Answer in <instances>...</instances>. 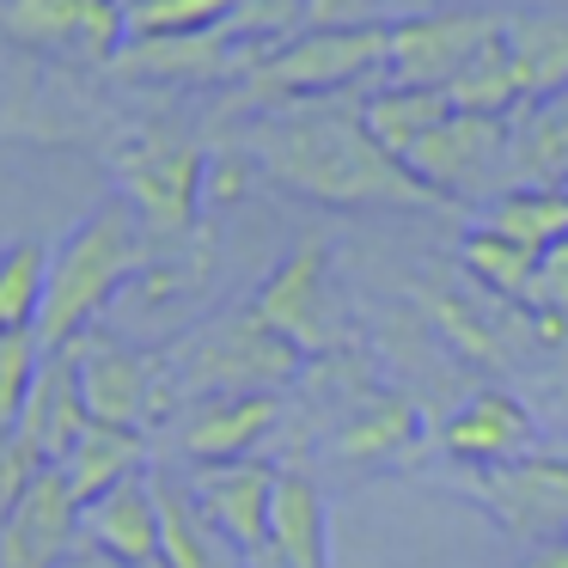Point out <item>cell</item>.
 <instances>
[{"mask_svg": "<svg viewBox=\"0 0 568 568\" xmlns=\"http://www.w3.org/2000/svg\"><path fill=\"white\" fill-rule=\"evenodd\" d=\"M519 568H568V538H550V544H531L519 556Z\"/></svg>", "mask_w": 568, "mask_h": 568, "instance_id": "obj_34", "label": "cell"}, {"mask_svg": "<svg viewBox=\"0 0 568 568\" xmlns=\"http://www.w3.org/2000/svg\"><path fill=\"white\" fill-rule=\"evenodd\" d=\"M0 31L19 50L74 55V62L111 68L129 43L123 0H0Z\"/></svg>", "mask_w": 568, "mask_h": 568, "instance_id": "obj_10", "label": "cell"}, {"mask_svg": "<svg viewBox=\"0 0 568 568\" xmlns=\"http://www.w3.org/2000/svg\"><path fill=\"white\" fill-rule=\"evenodd\" d=\"M385 0H306V31H367Z\"/></svg>", "mask_w": 568, "mask_h": 568, "instance_id": "obj_32", "label": "cell"}, {"mask_svg": "<svg viewBox=\"0 0 568 568\" xmlns=\"http://www.w3.org/2000/svg\"><path fill=\"white\" fill-rule=\"evenodd\" d=\"M507 55L519 68L526 104L568 87V13H507Z\"/></svg>", "mask_w": 568, "mask_h": 568, "instance_id": "obj_23", "label": "cell"}, {"mask_svg": "<svg viewBox=\"0 0 568 568\" xmlns=\"http://www.w3.org/2000/svg\"><path fill=\"white\" fill-rule=\"evenodd\" d=\"M239 148L251 172H263L275 190L324 202V209H446L434 190L409 178L404 160H392L367 135L361 104L306 99L251 111Z\"/></svg>", "mask_w": 568, "mask_h": 568, "instance_id": "obj_1", "label": "cell"}, {"mask_svg": "<svg viewBox=\"0 0 568 568\" xmlns=\"http://www.w3.org/2000/svg\"><path fill=\"white\" fill-rule=\"evenodd\" d=\"M306 355L270 331L257 312H226L190 331L160 355L165 404H196V397H275L282 385L300 379Z\"/></svg>", "mask_w": 568, "mask_h": 568, "instance_id": "obj_3", "label": "cell"}, {"mask_svg": "<svg viewBox=\"0 0 568 568\" xmlns=\"http://www.w3.org/2000/svg\"><path fill=\"white\" fill-rule=\"evenodd\" d=\"M38 470L43 465H31V453L19 446V434H0V526H7V514L19 507V495L31 489Z\"/></svg>", "mask_w": 568, "mask_h": 568, "instance_id": "obj_33", "label": "cell"}, {"mask_svg": "<svg viewBox=\"0 0 568 568\" xmlns=\"http://www.w3.org/2000/svg\"><path fill=\"white\" fill-rule=\"evenodd\" d=\"M80 531L92 538V550H104L111 562L123 568H160V495H153V477L116 483L104 501L87 507Z\"/></svg>", "mask_w": 568, "mask_h": 568, "instance_id": "obj_17", "label": "cell"}, {"mask_svg": "<svg viewBox=\"0 0 568 568\" xmlns=\"http://www.w3.org/2000/svg\"><path fill=\"white\" fill-rule=\"evenodd\" d=\"M87 428H92V409H87V392H80V355L55 348V355H43L38 379H31L26 416H19V446L31 453V465L50 470L74 453Z\"/></svg>", "mask_w": 568, "mask_h": 568, "instance_id": "obj_15", "label": "cell"}, {"mask_svg": "<svg viewBox=\"0 0 568 568\" xmlns=\"http://www.w3.org/2000/svg\"><path fill=\"white\" fill-rule=\"evenodd\" d=\"M80 355V392H87L92 422H111V428H148L160 422L165 409V379H160V355H135L129 343L116 336H80L74 343Z\"/></svg>", "mask_w": 568, "mask_h": 568, "instance_id": "obj_13", "label": "cell"}, {"mask_svg": "<svg viewBox=\"0 0 568 568\" xmlns=\"http://www.w3.org/2000/svg\"><path fill=\"white\" fill-rule=\"evenodd\" d=\"M275 477L282 470L263 458H233V465H196L190 470V501L214 526V538L257 568L270 556V514H275Z\"/></svg>", "mask_w": 568, "mask_h": 568, "instance_id": "obj_11", "label": "cell"}, {"mask_svg": "<svg viewBox=\"0 0 568 568\" xmlns=\"http://www.w3.org/2000/svg\"><path fill=\"white\" fill-rule=\"evenodd\" d=\"M458 263H465V275H470V282H477L489 300H501V306H519V312H526L531 275H538V251L514 245V239L489 233V226H470V233L458 239Z\"/></svg>", "mask_w": 568, "mask_h": 568, "instance_id": "obj_24", "label": "cell"}, {"mask_svg": "<svg viewBox=\"0 0 568 568\" xmlns=\"http://www.w3.org/2000/svg\"><path fill=\"white\" fill-rule=\"evenodd\" d=\"M141 465H148V440H141L135 428H111V422H92L87 434H80V446L62 458V477L68 489L80 495V507L104 501V495L116 489V483L141 477Z\"/></svg>", "mask_w": 568, "mask_h": 568, "instance_id": "obj_21", "label": "cell"}, {"mask_svg": "<svg viewBox=\"0 0 568 568\" xmlns=\"http://www.w3.org/2000/svg\"><path fill=\"white\" fill-rule=\"evenodd\" d=\"M275 416H282L275 397H196V404H184L172 440L190 465H233V458L257 453Z\"/></svg>", "mask_w": 568, "mask_h": 568, "instance_id": "obj_16", "label": "cell"}, {"mask_svg": "<svg viewBox=\"0 0 568 568\" xmlns=\"http://www.w3.org/2000/svg\"><path fill=\"white\" fill-rule=\"evenodd\" d=\"M38 367H43L38 336H0V434H19V416H26Z\"/></svg>", "mask_w": 568, "mask_h": 568, "instance_id": "obj_30", "label": "cell"}, {"mask_svg": "<svg viewBox=\"0 0 568 568\" xmlns=\"http://www.w3.org/2000/svg\"><path fill=\"white\" fill-rule=\"evenodd\" d=\"M257 568H331V507L306 470L275 477V514H270V556Z\"/></svg>", "mask_w": 568, "mask_h": 568, "instance_id": "obj_18", "label": "cell"}, {"mask_svg": "<svg viewBox=\"0 0 568 568\" xmlns=\"http://www.w3.org/2000/svg\"><path fill=\"white\" fill-rule=\"evenodd\" d=\"M501 31H507V13H416V19H397L392 43H385V87L446 92Z\"/></svg>", "mask_w": 568, "mask_h": 568, "instance_id": "obj_8", "label": "cell"}, {"mask_svg": "<svg viewBox=\"0 0 568 568\" xmlns=\"http://www.w3.org/2000/svg\"><path fill=\"white\" fill-rule=\"evenodd\" d=\"M111 172L135 221L148 226V239L178 245L196 233L202 196H209V153L196 141L172 135V129H141L111 153Z\"/></svg>", "mask_w": 568, "mask_h": 568, "instance_id": "obj_5", "label": "cell"}, {"mask_svg": "<svg viewBox=\"0 0 568 568\" xmlns=\"http://www.w3.org/2000/svg\"><path fill=\"white\" fill-rule=\"evenodd\" d=\"M465 489L489 507V519L519 544V550L568 538V458H556L550 446L519 458V465L470 470Z\"/></svg>", "mask_w": 568, "mask_h": 568, "instance_id": "obj_9", "label": "cell"}, {"mask_svg": "<svg viewBox=\"0 0 568 568\" xmlns=\"http://www.w3.org/2000/svg\"><path fill=\"white\" fill-rule=\"evenodd\" d=\"M507 190H568V87L514 116Z\"/></svg>", "mask_w": 568, "mask_h": 568, "instance_id": "obj_20", "label": "cell"}, {"mask_svg": "<svg viewBox=\"0 0 568 568\" xmlns=\"http://www.w3.org/2000/svg\"><path fill=\"white\" fill-rule=\"evenodd\" d=\"M43 287H50V251L31 239L0 251V336H38Z\"/></svg>", "mask_w": 568, "mask_h": 568, "instance_id": "obj_29", "label": "cell"}, {"mask_svg": "<svg viewBox=\"0 0 568 568\" xmlns=\"http://www.w3.org/2000/svg\"><path fill=\"white\" fill-rule=\"evenodd\" d=\"M483 226L544 257L550 245L568 239V190H501L483 214Z\"/></svg>", "mask_w": 568, "mask_h": 568, "instance_id": "obj_25", "label": "cell"}, {"mask_svg": "<svg viewBox=\"0 0 568 568\" xmlns=\"http://www.w3.org/2000/svg\"><path fill=\"white\" fill-rule=\"evenodd\" d=\"M446 116H453V99L446 92H422V87H379L361 99V123H367V135L392 160H409Z\"/></svg>", "mask_w": 568, "mask_h": 568, "instance_id": "obj_22", "label": "cell"}, {"mask_svg": "<svg viewBox=\"0 0 568 568\" xmlns=\"http://www.w3.org/2000/svg\"><path fill=\"white\" fill-rule=\"evenodd\" d=\"M251 312H257L282 343H294L300 355H331V348L343 343L336 300H331V245H324V239H300V245L270 270V282L251 294Z\"/></svg>", "mask_w": 568, "mask_h": 568, "instance_id": "obj_7", "label": "cell"}, {"mask_svg": "<svg viewBox=\"0 0 568 568\" xmlns=\"http://www.w3.org/2000/svg\"><path fill=\"white\" fill-rule=\"evenodd\" d=\"M446 99H453V111L501 116V123H514V116L526 111V87H519V68H514V55H507V31L446 87Z\"/></svg>", "mask_w": 568, "mask_h": 568, "instance_id": "obj_26", "label": "cell"}, {"mask_svg": "<svg viewBox=\"0 0 568 568\" xmlns=\"http://www.w3.org/2000/svg\"><path fill=\"white\" fill-rule=\"evenodd\" d=\"M428 434L422 404L409 392H367L361 409H348V422L331 434V458L343 465H385V458H409Z\"/></svg>", "mask_w": 568, "mask_h": 568, "instance_id": "obj_19", "label": "cell"}, {"mask_svg": "<svg viewBox=\"0 0 568 568\" xmlns=\"http://www.w3.org/2000/svg\"><path fill=\"white\" fill-rule=\"evenodd\" d=\"M440 453L458 458V465H470V470L519 465V458L544 453L538 446V416H531L514 392L483 385V392H470L465 409L440 428Z\"/></svg>", "mask_w": 568, "mask_h": 568, "instance_id": "obj_14", "label": "cell"}, {"mask_svg": "<svg viewBox=\"0 0 568 568\" xmlns=\"http://www.w3.org/2000/svg\"><path fill=\"white\" fill-rule=\"evenodd\" d=\"M385 43L392 26L367 31H294L287 43L263 50V62L239 80L233 111H275V104L336 99L361 80H385Z\"/></svg>", "mask_w": 568, "mask_h": 568, "instance_id": "obj_4", "label": "cell"}, {"mask_svg": "<svg viewBox=\"0 0 568 568\" xmlns=\"http://www.w3.org/2000/svg\"><path fill=\"white\" fill-rule=\"evenodd\" d=\"M153 495H160V568H221V538L190 501V489L153 477Z\"/></svg>", "mask_w": 568, "mask_h": 568, "instance_id": "obj_27", "label": "cell"}, {"mask_svg": "<svg viewBox=\"0 0 568 568\" xmlns=\"http://www.w3.org/2000/svg\"><path fill=\"white\" fill-rule=\"evenodd\" d=\"M507 135H514V123H501V116L453 111L404 165L440 202H483V196L495 202L507 178Z\"/></svg>", "mask_w": 568, "mask_h": 568, "instance_id": "obj_6", "label": "cell"}, {"mask_svg": "<svg viewBox=\"0 0 568 568\" xmlns=\"http://www.w3.org/2000/svg\"><path fill=\"white\" fill-rule=\"evenodd\" d=\"M409 300L434 318V331L453 343V355L477 361V367H501V361H507V336L495 331L477 306H465L458 294H446V287H409Z\"/></svg>", "mask_w": 568, "mask_h": 568, "instance_id": "obj_28", "label": "cell"}, {"mask_svg": "<svg viewBox=\"0 0 568 568\" xmlns=\"http://www.w3.org/2000/svg\"><path fill=\"white\" fill-rule=\"evenodd\" d=\"M148 226L135 221L123 196L99 202L62 245L50 251V287H43V312H38V348H74L80 336H92L99 312L148 270Z\"/></svg>", "mask_w": 568, "mask_h": 568, "instance_id": "obj_2", "label": "cell"}, {"mask_svg": "<svg viewBox=\"0 0 568 568\" xmlns=\"http://www.w3.org/2000/svg\"><path fill=\"white\" fill-rule=\"evenodd\" d=\"M263 62V50H245L226 26L184 31V38H129L116 50L111 74L135 87H214V80H245Z\"/></svg>", "mask_w": 568, "mask_h": 568, "instance_id": "obj_12", "label": "cell"}, {"mask_svg": "<svg viewBox=\"0 0 568 568\" xmlns=\"http://www.w3.org/2000/svg\"><path fill=\"white\" fill-rule=\"evenodd\" d=\"M526 312H531V318L568 324V239H562V245H550V251L538 257V275H531Z\"/></svg>", "mask_w": 568, "mask_h": 568, "instance_id": "obj_31", "label": "cell"}]
</instances>
